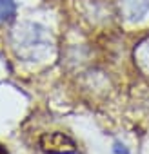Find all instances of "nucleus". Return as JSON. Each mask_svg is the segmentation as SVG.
Returning a JSON list of instances; mask_svg holds the SVG:
<instances>
[{"label":"nucleus","mask_w":149,"mask_h":154,"mask_svg":"<svg viewBox=\"0 0 149 154\" xmlns=\"http://www.w3.org/2000/svg\"><path fill=\"white\" fill-rule=\"evenodd\" d=\"M29 27H31V31H24V27H22V29H17L18 35H20L18 45H20V54H22V56H26L27 49H31L27 58H29V60H35L33 47L40 49V51L46 54V53H49V45H51V44H49V40H47V36H46V33H44L42 27L33 26V24H29Z\"/></svg>","instance_id":"f257e3e1"},{"label":"nucleus","mask_w":149,"mask_h":154,"mask_svg":"<svg viewBox=\"0 0 149 154\" xmlns=\"http://www.w3.org/2000/svg\"><path fill=\"white\" fill-rule=\"evenodd\" d=\"M40 147L47 154H74L77 145L64 132H46L40 138Z\"/></svg>","instance_id":"f03ea898"},{"label":"nucleus","mask_w":149,"mask_h":154,"mask_svg":"<svg viewBox=\"0 0 149 154\" xmlns=\"http://www.w3.org/2000/svg\"><path fill=\"white\" fill-rule=\"evenodd\" d=\"M120 11L127 20L136 22L147 15L149 0H120Z\"/></svg>","instance_id":"7ed1b4c3"},{"label":"nucleus","mask_w":149,"mask_h":154,"mask_svg":"<svg viewBox=\"0 0 149 154\" xmlns=\"http://www.w3.org/2000/svg\"><path fill=\"white\" fill-rule=\"evenodd\" d=\"M17 15L15 0H0V22H11Z\"/></svg>","instance_id":"20e7f679"},{"label":"nucleus","mask_w":149,"mask_h":154,"mask_svg":"<svg viewBox=\"0 0 149 154\" xmlns=\"http://www.w3.org/2000/svg\"><path fill=\"white\" fill-rule=\"evenodd\" d=\"M0 154H9V152H8V149H6L2 143H0Z\"/></svg>","instance_id":"39448f33"}]
</instances>
